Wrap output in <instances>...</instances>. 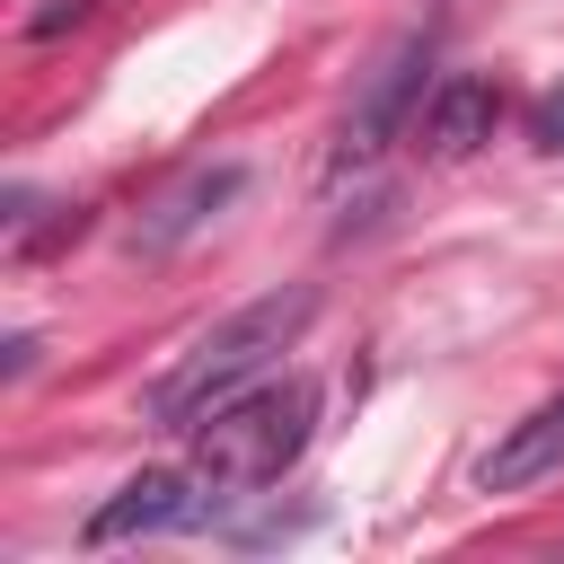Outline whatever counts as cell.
<instances>
[{"instance_id":"cell-1","label":"cell","mask_w":564,"mask_h":564,"mask_svg":"<svg viewBox=\"0 0 564 564\" xmlns=\"http://www.w3.org/2000/svg\"><path fill=\"white\" fill-rule=\"evenodd\" d=\"M308 317H317V291L308 282H291V291H264V300H247V308H229L212 335H194L185 344V361L150 388V423H167V432H194L212 405H229V397H247L300 335H308Z\"/></svg>"},{"instance_id":"cell-2","label":"cell","mask_w":564,"mask_h":564,"mask_svg":"<svg viewBox=\"0 0 564 564\" xmlns=\"http://www.w3.org/2000/svg\"><path fill=\"white\" fill-rule=\"evenodd\" d=\"M308 423H317V388H300V379H256L247 397H229V405H212L203 423H194V467L220 485V494H256V485H273L300 449H308Z\"/></svg>"},{"instance_id":"cell-3","label":"cell","mask_w":564,"mask_h":564,"mask_svg":"<svg viewBox=\"0 0 564 564\" xmlns=\"http://www.w3.org/2000/svg\"><path fill=\"white\" fill-rule=\"evenodd\" d=\"M220 511V485L185 458V467H141V476H123L97 511H88V546H132V538H167V529H203Z\"/></svg>"},{"instance_id":"cell-4","label":"cell","mask_w":564,"mask_h":564,"mask_svg":"<svg viewBox=\"0 0 564 564\" xmlns=\"http://www.w3.org/2000/svg\"><path fill=\"white\" fill-rule=\"evenodd\" d=\"M423 62H432V44L405 35V44L370 70V88L352 97V115H344V132H335V159H344V167H352V159H379V150L414 123V106H423Z\"/></svg>"},{"instance_id":"cell-5","label":"cell","mask_w":564,"mask_h":564,"mask_svg":"<svg viewBox=\"0 0 564 564\" xmlns=\"http://www.w3.org/2000/svg\"><path fill=\"white\" fill-rule=\"evenodd\" d=\"M494 123H502V97H494V79H476V70H449L423 106H414V150L423 159H476L485 141H494Z\"/></svg>"},{"instance_id":"cell-6","label":"cell","mask_w":564,"mask_h":564,"mask_svg":"<svg viewBox=\"0 0 564 564\" xmlns=\"http://www.w3.org/2000/svg\"><path fill=\"white\" fill-rule=\"evenodd\" d=\"M555 467H564V397L529 405V414L476 458V485H485V494H520V485H538V476H555Z\"/></svg>"},{"instance_id":"cell-7","label":"cell","mask_w":564,"mask_h":564,"mask_svg":"<svg viewBox=\"0 0 564 564\" xmlns=\"http://www.w3.org/2000/svg\"><path fill=\"white\" fill-rule=\"evenodd\" d=\"M238 185H247V167H229V159H220V167H194L185 185H167V194L150 203V220H132V256H167V247H176V238H194V229H203Z\"/></svg>"},{"instance_id":"cell-8","label":"cell","mask_w":564,"mask_h":564,"mask_svg":"<svg viewBox=\"0 0 564 564\" xmlns=\"http://www.w3.org/2000/svg\"><path fill=\"white\" fill-rule=\"evenodd\" d=\"M529 132H538V150H564V88H546V97H538Z\"/></svg>"}]
</instances>
